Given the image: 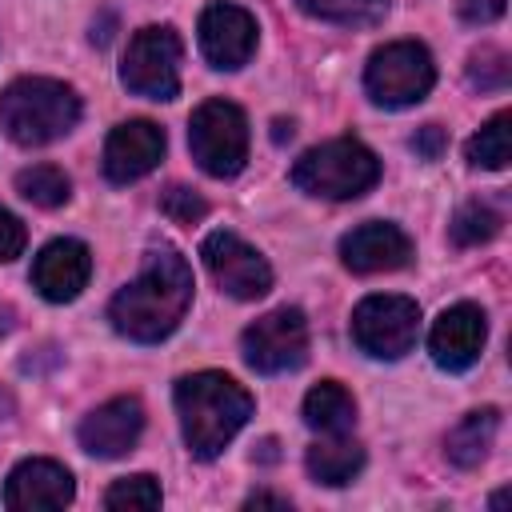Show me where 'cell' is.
<instances>
[{
  "instance_id": "6da1fadb",
  "label": "cell",
  "mask_w": 512,
  "mask_h": 512,
  "mask_svg": "<svg viewBox=\"0 0 512 512\" xmlns=\"http://www.w3.org/2000/svg\"><path fill=\"white\" fill-rule=\"evenodd\" d=\"M188 304H192V268L176 248L160 244L144 256L140 276L112 296L108 320L120 336L136 344H156L176 332Z\"/></svg>"
},
{
  "instance_id": "7a4b0ae2",
  "label": "cell",
  "mask_w": 512,
  "mask_h": 512,
  "mask_svg": "<svg viewBox=\"0 0 512 512\" xmlns=\"http://www.w3.org/2000/svg\"><path fill=\"white\" fill-rule=\"evenodd\" d=\"M184 444L196 460H216L252 416V392L224 372H192L172 388Z\"/></svg>"
},
{
  "instance_id": "3957f363",
  "label": "cell",
  "mask_w": 512,
  "mask_h": 512,
  "mask_svg": "<svg viewBox=\"0 0 512 512\" xmlns=\"http://www.w3.org/2000/svg\"><path fill=\"white\" fill-rule=\"evenodd\" d=\"M80 120V96L72 84L52 76H20L0 92V128L24 148L68 136Z\"/></svg>"
},
{
  "instance_id": "277c9868",
  "label": "cell",
  "mask_w": 512,
  "mask_h": 512,
  "mask_svg": "<svg viewBox=\"0 0 512 512\" xmlns=\"http://www.w3.org/2000/svg\"><path fill=\"white\" fill-rule=\"evenodd\" d=\"M380 180V160L368 144L352 140V136H336L324 140L316 148H308L296 164H292V184L304 196H320V200H356L364 196L372 184Z\"/></svg>"
},
{
  "instance_id": "5b68a950",
  "label": "cell",
  "mask_w": 512,
  "mask_h": 512,
  "mask_svg": "<svg viewBox=\"0 0 512 512\" xmlns=\"http://www.w3.org/2000/svg\"><path fill=\"white\" fill-rule=\"evenodd\" d=\"M436 84L432 52L416 40H392L368 56L364 88L380 108H408L424 100Z\"/></svg>"
},
{
  "instance_id": "8992f818",
  "label": "cell",
  "mask_w": 512,
  "mask_h": 512,
  "mask_svg": "<svg viewBox=\"0 0 512 512\" xmlns=\"http://www.w3.org/2000/svg\"><path fill=\"white\" fill-rule=\"evenodd\" d=\"M188 148L208 176H236L248 160V116L232 100H204L188 120Z\"/></svg>"
},
{
  "instance_id": "52a82bcc",
  "label": "cell",
  "mask_w": 512,
  "mask_h": 512,
  "mask_svg": "<svg viewBox=\"0 0 512 512\" xmlns=\"http://www.w3.org/2000/svg\"><path fill=\"white\" fill-rule=\"evenodd\" d=\"M180 56L184 44L176 36V28L168 24H148L128 40L124 64H120V80L132 96L144 100H176L180 96Z\"/></svg>"
},
{
  "instance_id": "ba28073f",
  "label": "cell",
  "mask_w": 512,
  "mask_h": 512,
  "mask_svg": "<svg viewBox=\"0 0 512 512\" xmlns=\"http://www.w3.org/2000/svg\"><path fill=\"white\" fill-rule=\"evenodd\" d=\"M416 332H420V308L408 296L376 292L352 308V340L360 344V352L376 360H400L404 352H412Z\"/></svg>"
},
{
  "instance_id": "9c48e42d",
  "label": "cell",
  "mask_w": 512,
  "mask_h": 512,
  "mask_svg": "<svg viewBox=\"0 0 512 512\" xmlns=\"http://www.w3.org/2000/svg\"><path fill=\"white\" fill-rule=\"evenodd\" d=\"M240 348H244L248 368L264 376L292 372L308 360V320L300 308H272L244 328Z\"/></svg>"
},
{
  "instance_id": "30bf717a",
  "label": "cell",
  "mask_w": 512,
  "mask_h": 512,
  "mask_svg": "<svg viewBox=\"0 0 512 512\" xmlns=\"http://www.w3.org/2000/svg\"><path fill=\"white\" fill-rule=\"evenodd\" d=\"M204 268L212 272L216 288L228 292L232 300H260L272 288V268L268 260L244 244L236 232H208L200 244Z\"/></svg>"
},
{
  "instance_id": "8fae6325",
  "label": "cell",
  "mask_w": 512,
  "mask_h": 512,
  "mask_svg": "<svg viewBox=\"0 0 512 512\" xmlns=\"http://www.w3.org/2000/svg\"><path fill=\"white\" fill-rule=\"evenodd\" d=\"M200 52L212 68H224V72H236L252 60L256 52V16L244 12L240 4H208L200 12Z\"/></svg>"
},
{
  "instance_id": "7c38bea8",
  "label": "cell",
  "mask_w": 512,
  "mask_h": 512,
  "mask_svg": "<svg viewBox=\"0 0 512 512\" xmlns=\"http://www.w3.org/2000/svg\"><path fill=\"white\" fill-rule=\"evenodd\" d=\"M144 432V404L136 396H116L80 420V448L96 460H120L136 448Z\"/></svg>"
},
{
  "instance_id": "4fadbf2b",
  "label": "cell",
  "mask_w": 512,
  "mask_h": 512,
  "mask_svg": "<svg viewBox=\"0 0 512 512\" xmlns=\"http://www.w3.org/2000/svg\"><path fill=\"white\" fill-rule=\"evenodd\" d=\"M488 340V316L476 304H452L436 316L428 332V352L444 372H464L480 360Z\"/></svg>"
},
{
  "instance_id": "5bb4252c",
  "label": "cell",
  "mask_w": 512,
  "mask_h": 512,
  "mask_svg": "<svg viewBox=\"0 0 512 512\" xmlns=\"http://www.w3.org/2000/svg\"><path fill=\"white\" fill-rule=\"evenodd\" d=\"M88 276H92V252L84 240H72V236L44 244L32 260V288L52 304L76 300L84 292Z\"/></svg>"
},
{
  "instance_id": "9a60e30c",
  "label": "cell",
  "mask_w": 512,
  "mask_h": 512,
  "mask_svg": "<svg viewBox=\"0 0 512 512\" xmlns=\"http://www.w3.org/2000/svg\"><path fill=\"white\" fill-rule=\"evenodd\" d=\"M164 156V128L152 120H124L104 140V176L112 184H132L148 176Z\"/></svg>"
},
{
  "instance_id": "2e32d148",
  "label": "cell",
  "mask_w": 512,
  "mask_h": 512,
  "mask_svg": "<svg viewBox=\"0 0 512 512\" xmlns=\"http://www.w3.org/2000/svg\"><path fill=\"white\" fill-rule=\"evenodd\" d=\"M340 260L356 276L396 272V268H404L412 260V240L388 220H368V224H356L340 240Z\"/></svg>"
},
{
  "instance_id": "e0dca14e",
  "label": "cell",
  "mask_w": 512,
  "mask_h": 512,
  "mask_svg": "<svg viewBox=\"0 0 512 512\" xmlns=\"http://www.w3.org/2000/svg\"><path fill=\"white\" fill-rule=\"evenodd\" d=\"M76 496V484H72V472L56 460H44V456H32V460H20L8 476V488H4V504L12 512H44V508H64L72 504Z\"/></svg>"
},
{
  "instance_id": "ac0fdd59",
  "label": "cell",
  "mask_w": 512,
  "mask_h": 512,
  "mask_svg": "<svg viewBox=\"0 0 512 512\" xmlns=\"http://www.w3.org/2000/svg\"><path fill=\"white\" fill-rule=\"evenodd\" d=\"M496 432H500V412L496 408H476L468 416H460V424L448 428L444 436V456L456 464V468H480L496 444Z\"/></svg>"
},
{
  "instance_id": "d6986e66",
  "label": "cell",
  "mask_w": 512,
  "mask_h": 512,
  "mask_svg": "<svg viewBox=\"0 0 512 512\" xmlns=\"http://www.w3.org/2000/svg\"><path fill=\"white\" fill-rule=\"evenodd\" d=\"M304 468H308V476H312L316 484L340 488V484H348V480L364 468V448H360L352 436L336 432V436H328V440H316V444L304 452Z\"/></svg>"
},
{
  "instance_id": "ffe728a7",
  "label": "cell",
  "mask_w": 512,
  "mask_h": 512,
  "mask_svg": "<svg viewBox=\"0 0 512 512\" xmlns=\"http://www.w3.org/2000/svg\"><path fill=\"white\" fill-rule=\"evenodd\" d=\"M304 424L316 428V432H324V436L348 432L356 424V400H352V392L344 384H336V380H320L304 396Z\"/></svg>"
},
{
  "instance_id": "44dd1931",
  "label": "cell",
  "mask_w": 512,
  "mask_h": 512,
  "mask_svg": "<svg viewBox=\"0 0 512 512\" xmlns=\"http://www.w3.org/2000/svg\"><path fill=\"white\" fill-rule=\"evenodd\" d=\"M16 192L36 208H60L72 196V180L56 164H32L16 176Z\"/></svg>"
},
{
  "instance_id": "7402d4cb",
  "label": "cell",
  "mask_w": 512,
  "mask_h": 512,
  "mask_svg": "<svg viewBox=\"0 0 512 512\" xmlns=\"http://www.w3.org/2000/svg\"><path fill=\"white\" fill-rule=\"evenodd\" d=\"M296 4L308 16L324 24H344V28H368L388 12V0H296Z\"/></svg>"
},
{
  "instance_id": "603a6c76",
  "label": "cell",
  "mask_w": 512,
  "mask_h": 512,
  "mask_svg": "<svg viewBox=\"0 0 512 512\" xmlns=\"http://www.w3.org/2000/svg\"><path fill=\"white\" fill-rule=\"evenodd\" d=\"M500 212L492 208V204H484V200H468V204H460L456 208V216H452V224H448V236H452V244L456 248H476V244H488L496 232H500Z\"/></svg>"
},
{
  "instance_id": "cb8c5ba5",
  "label": "cell",
  "mask_w": 512,
  "mask_h": 512,
  "mask_svg": "<svg viewBox=\"0 0 512 512\" xmlns=\"http://www.w3.org/2000/svg\"><path fill=\"white\" fill-rule=\"evenodd\" d=\"M508 124H512V116L508 112H496L472 140H468V164L472 168H492V172H500L504 164H508Z\"/></svg>"
},
{
  "instance_id": "d4e9b609",
  "label": "cell",
  "mask_w": 512,
  "mask_h": 512,
  "mask_svg": "<svg viewBox=\"0 0 512 512\" xmlns=\"http://www.w3.org/2000/svg\"><path fill=\"white\" fill-rule=\"evenodd\" d=\"M104 508H112V512H148V508H160V484H156V476L136 472V476L116 480L104 492Z\"/></svg>"
},
{
  "instance_id": "484cf974",
  "label": "cell",
  "mask_w": 512,
  "mask_h": 512,
  "mask_svg": "<svg viewBox=\"0 0 512 512\" xmlns=\"http://www.w3.org/2000/svg\"><path fill=\"white\" fill-rule=\"evenodd\" d=\"M508 76H512V68H508V52L504 48L484 44V48H476L468 56V84L472 88H480V92H504L508 88Z\"/></svg>"
},
{
  "instance_id": "4316f807",
  "label": "cell",
  "mask_w": 512,
  "mask_h": 512,
  "mask_svg": "<svg viewBox=\"0 0 512 512\" xmlns=\"http://www.w3.org/2000/svg\"><path fill=\"white\" fill-rule=\"evenodd\" d=\"M160 212H164L172 224H200V220L208 216V204H204V196H196L192 188L172 184V188L160 196Z\"/></svg>"
},
{
  "instance_id": "83f0119b",
  "label": "cell",
  "mask_w": 512,
  "mask_h": 512,
  "mask_svg": "<svg viewBox=\"0 0 512 512\" xmlns=\"http://www.w3.org/2000/svg\"><path fill=\"white\" fill-rule=\"evenodd\" d=\"M24 244H28L24 224H20V220H16L8 208H0V264L16 260V256L24 252Z\"/></svg>"
},
{
  "instance_id": "f1b7e54d",
  "label": "cell",
  "mask_w": 512,
  "mask_h": 512,
  "mask_svg": "<svg viewBox=\"0 0 512 512\" xmlns=\"http://www.w3.org/2000/svg\"><path fill=\"white\" fill-rule=\"evenodd\" d=\"M508 0H460V20L468 24H496L504 16Z\"/></svg>"
},
{
  "instance_id": "f546056e",
  "label": "cell",
  "mask_w": 512,
  "mask_h": 512,
  "mask_svg": "<svg viewBox=\"0 0 512 512\" xmlns=\"http://www.w3.org/2000/svg\"><path fill=\"white\" fill-rule=\"evenodd\" d=\"M412 148H416L420 160H440V152L448 148V136H444L440 124H424V128L412 136Z\"/></svg>"
},
{
  "instance_id": "4dcf8cb0",
  "label": "cell",
  "mask_w": 512,
  "mask_h": 512,
  "mask_svg": "<svg viewBox=\"0 0 512 512\" xmlns=\"http://www.w3.org/2000/svg\"><path fill=\"white\" fill-rule=\"evenodd\" d=\"M260 504H272V508H288V500H280V496H268V492H256V496H248V508H260Z\"/></svg>"
},
{
  "instance_id": "1f68e13d",
  "label": "cell",
  "mask_w": 512,
  "mask_h": 512,
  "mask_svg": "<svg viewBox=\"0 0 512 512\" xmlns=\"http://www.w3.org/2000/svg\"><path fill=\"white\" fill-rule=\"evenodd\" d=\"M12 412H16V396L8 388H0V420H12Z\"/></svg>"
}]
</instances>
